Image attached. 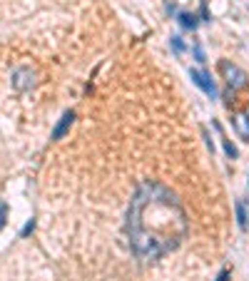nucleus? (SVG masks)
I'll return each instance as SVG.
<instances>
[{
	"label": "nucleus",
	"instance_id": "obj_10",
	"mask_svg": "<svg viewBox=\"0 0 249 281\" xmlns=\"http://www.w3.org/2000/svg\"><path fill=\"white\" fill-rule=\"evenodd\" d=\"M172 48H175V53H182V50H184L182 37H179V35H175V37H172Z\"/></svg>",
	"mask_w": 249,
	"mask_h": 281
},
{
	"label": "nucleus",
	"instance_id": "obj_14",
	"mask_svg": "<svg viewBox=\"0 0 249 281\" xmlns=\"http://www.w3.org/2000/svg\"><path fill=\"white\" fill-rule=\"evenodd\" d=\"M217 281H230V271L222 269V271H219V276H217Z\"/></svg>",
	"mask_w": 249,
	"mask_h": 281
},
{
	"label": "nucleus",
	"instance_id": "obj_13",
	"mask_svg": "<svg viewBox=\"0 0 249 281\" xmlns=\"http://www.w3.org/2000/svg\"><path fill=\"white\" fill-rule=\"evenodd\" d=\"M199 18H202V20H207V23L212 20V18H210V10H207V5H202V8H199Z\"/></svg>",
	"mask_w": 249,
	"mask_h": 281
},
{
	"label": "nucleus",
	"instance_id": "obj_11",
	"mask_svg": "<svg viewBox=\"0 0 249 281\" xmlns=\"http://www.w3.org/2000/svg\"><path fill=\"white\" fill-rule=\"evenodd\" d=\"M5 217H8V207H5V204H0V229L5 227Z\"/></svg>",
	"mask_w": 249,
	"mask_h": 281
},
{
	"label": "nucleus",
	"instance_id": "obj_2",
	"mask_svg": "<svg viewBox=\"0 0 249 281\" xmlns=\"http://www.w3.org/2000/svg\"><path fill=\"white\" fill-rule=\"evenodd\" d=\"M222 72H224V77H227V90H230V92L244 88L247 75H244L242 68H237V65H232V62H222Z\"/></svg>",
	"mask_w": 249,
	"mask_h": 281
},
{
	"label": "nucleus",
	"instance_id": "obj_7",
	"mask_svg": "<svg viewBox=\"0 0 249 281\" xmlns=\"http://www.w3.org/2000/svg\"><path fill=\"white\" fill-rule=\"evenodd\" d=\"M177 20H179V25H182L184 30H195V28H197V18H195L192 13H179Z\"/></svg>",
	"mask_w": 249,
	"mask_h": 281
},
{
	"label": "nucleus",
	"instance_id": "obj_15",
	"mask_svg": "<svg viewBox=\"0 0 249 281\" xmlns=\"http://www.w3.org/2000/svg\"><path fill=\"white\" fill-rule=\"evenodd\" d=\"M244 115H247V117H249V107H247V110H244Z\"/></svg>",
	"mask_w": 249,
	"mask_h": 281
},
{
	"label": "nucleus",
	"instance_id": "obj_8",
	"mask_svg": "<svg viewBox=\"0 0 249 281\" xmlns=\"http://www.w3.org/2000/svg\"><path fill=\"white\" fill-rule=\"evenodd\" d=\"M237 222H239L242 229L247 227V207H244V202H237Z\"/></svg>",
	"mask_w": 249,
	"mask_h": 281
},
{
	"label": "nucleus",
	"instance_id": "obj_12",
	"mask_svg": "<svg viewBox=\"0 0 249 281\" xmlns=\"http://www.w3.org/2000/svg\"><path fill=\"white\" fill-rule=\"evenodd\" d=\"M195 57H197V62H199V65H204V62H207V60H204V53H202V48H199V45H195Z\"/></svg>",
	"mask_w": 249,
	"mask_h": 281
},
{
	"label": "nucleus",
	"instance_id": "obj_5",
	"mask_svg": "<svg viewBox=\"0 0 249 281\" xmlns=\"http://www.w3.org/2000/svg\"><path fill=\"white\" fill-rule=\"evenodd\" d=\"M72 120H75V112H65V115H62L60 122H57V127L53 129V140H60L62 135H65L68 129H70V124H72Z\"/></svg>",
	"mask_w": 249,
	"mask_h": 281
},
{
	"label": "nucleus",
	"instance_id": "obj_9",
	"mask_svg": "<svg viewBox=\"0 0 249 281\" xmlns=\"http://www.w3.org/2000/svg\"><path fill=\"white\" fill-rule=\"evenodd\" d=\"M222 140H224V152L230 155L232 159H237V155H239V152H237V147L232 144V140H227V137H222Z\"/></svg>",
	"mask_w": 249,
	"mask_h": 281
},
{
	"label": "nucleus",
	"instance_id": "obj_6",
	"mask_svg": "<svg viewBox=\"0 0 249 281\" xmlns=\"http://www.w3.org/2000/svg\"><path fill=\"white\" fill-rule=\"evenodd\" d=\"M232 124H234V129H237V132L249 142V117L244 115V112H239V115H234L232 117Z\"/></svg>",
	"mask_w": 249,
	"mask_h": 281
},
{
	"label": "nucleus",
	"instance_id": "obj_1",
	"mask_svg": "<svg viewBox=\"0 0 249 281\" xmlns=\"http://www.w3.org/2000/svg\"><path fill=\"white\" fill-rule=\"evenodd\" d=\"M187 227V214L170 187L152 179L140 184L127 211V234L137 256L157 259L177 249Z\"/></svg>",
	"mask_w": 249,
	"mask_h": 281
},
{
	"label": "nucleus",
	"instance_id": "obj_3",
	"mask_svg": "<svg viewBox=\"0 0 249 281\" xmlns=\"http://www.w3.org/2000/svg\"><path fill=\"white\" fill-rule=\"evenodd\" d=\"M190 77H192V82L197 85L204 95H210V100H217V88H214V80L210 77V72L192 68V70H190Z\"/></svg>",
	"mask_w": 249,
	"mask_h": 281
},
{
	"label": "nucleus",
	"instance_id": "obj_4",
	"mask_svg": "<svg viewBox=\"0 0 249 281\" xmlns=\"http://www.w3.org/2000/svg\"><path fill=\"white\" fill-rule=\"evenodd\" d=\"M13 85L18 90H30L33 85H35V72L30 68H18L13 72Z\"/></svg>",
	"mask_w": 249,
	"mask_h": 281
}]
</instances>
